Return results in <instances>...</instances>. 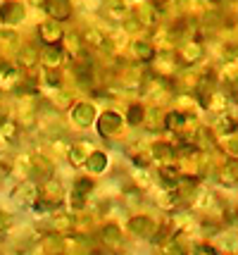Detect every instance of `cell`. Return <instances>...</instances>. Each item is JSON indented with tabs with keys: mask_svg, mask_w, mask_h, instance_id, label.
Segmentation results:
<instances>
[{
	"mask_svg": "<svg viewBox=\"0 0 238 255\" xmlns=\"http://www.w3.org/2000/svg\"><path fill=\"white\" fill-rule=\"evenodd\" d=\"M43 57H46L48 65H60V50L55 53V48H50V45H48V50L43 53Z\"/></svg>",
	"mask_w": 238,
	"mask_h": 255,
	"instance_id": "7c38bea8",
	"label": "cell"
},
{
	"mask_svg": "<svg viewBox=\"0 0 238 255\" xmlns=\"http://www.w3.org/2000/svg\"><path fill=\"white\" fill-rule=\"evenodd\" d=\"M119 129V117L114 115V112H105L100 120H98V131L102 133V136H110L112 131H117Z\"/></svg>",
	"mask_w": 238,
	"mask_h": 255,
	"instance_id": "277c9868",
	"label": "cell"
},
{
	"mask_svg": "<svg viewBox=\"0 0 238 255\" xmlns=\"http://www.w3.org/2000/svg\"><path fill=\"white\" fill-rule=\"evenodd\" d=\"M38 36H41V41L46 45H55L57 41H60L62 31H60L57 24H41V26H38Z\"/></svg>",
	"mask_w": 238,
	"mask_h": 255,
	"instance_id": "3957f363",
	"label": "cell"
},
{
	"mask_svg": "<svg viewBox=\"0 0 238 255\" xmlns=\"http://www.w3.org/2000/svg\"><path fill=\"white\" fill-rule=\"evenodd\" d=\"M74 122H79L81 127H88V124L93 122L91 105H77V108H74Z\"/></svg>",
	"mask_w": 238,
	"mask_h": 255,
	"instance_id": "5b68a950",
	"label": "cell"
},
{
	"mask_svg": "<svg viewBox=\"0 0 238 255\" xmlns=\"http://www.w3.org/2000/svg\"><path fill=\"white\" fill-rule=\"evenodd\" d=\"M102 236H105V241H107L110 246H117L119 241H122V236H119V229H117V227H107Z\"/></svg>",
	"mask_w": 238,
	"mask_h": 255,
	"instance_id": "30bf717a",
	"label": "cell"
},
{
	"mask_svg": "<svg viewBox=\"0 0 238 255\" xmlns=\"http://www.w3.org/2000/svg\"><path fill=\"white\" fill-rule=\"evenodd\" d=\"M136 53L141 55V60H153V50H150L148 45H143V43L136 45Z\"/></svg>",
	"mask_w": 238,
	"mask_h": 255,
	"instance_id": "4fadbf2b",
	"label": "cell"
},
{
	"mask_svg": "<svg viewBox=\"0 0 238 255\" xmlns=\"http://www.w3.org/2000/svg\"><path fill=\"white\" fill-rule=\"evenodd\" d=\"M46 10L53 19L60 22V19H67L69 14H72V5H69L67 0H46Z\"/></svg>",
	"mask_w": 238,
	"mask_h": 255,
	"instance_id": "6da1fadb",
	"label": "cell"
},
{
	"mask_svg": "<svg viewBox=\"0 0 238 255\" xmlns=\"http://www.w3.org/2000/svg\"><path fill=\"white\" fill-rule=\"evenodd\" d=\"M181 124H183L181 115H169V117H167V127H181Z\"/></svg>",
	"mask_w": 238,
	"mask_h": 255,
	"instance_id": "2e32d148",
	"label": "cell"
},
{
	"mask_svg": "<svg viewBox=\"0 0 238 255\" xmlns=\"http://www.w3.org/2000/svg\"><path fill=\"white\" fill-rule=\"evenodd\" d=\"M83 145L86 143H79V145H74V148L69 150V160H72V165H81V162H83V153H81V150H83Z\"/></svg>",
	"mask_w": 238,
	"mask_h": 255,
	"instance_id": "8fae6325",
	"label": "cell"
},
{
	"mask_svg": "<svg viewBox=\"0 0 238 255\" xmlns=\"http://www.w3.org/2000/svg\"><path fill=\"white\" fill-rule=\"evenodd\" d=\"M2 122H5V117H2V115H0V124H2Z\"/></svg>",
	"mask_w": 238,
	"mask_h": 255,
	"instance_id": "ac0fdd59",
	"label": "cell"
},
{
	"mask_svg": "<svg viewBox=\"0 0 238 255\" xmlns=\"http://www.w3.org/2000/svg\"><path fill=\"white\" fill-rule=\"evenodd\" d=\"M88 167H91L93 172H102V169L107 167V157L95 150V153H91V157H88Z\"/></svg>",
	"mask_w": 238,
	"mask_h": 255,
	"instance_id": "9c48e42d",
	"label": "cell"
},
{
	"mask_svg": "<svg viewBox=\"0 0 238 255\" xmlns=\"http://www.w3.org/2000/svg\"><path fill=\"white\" fill-rule=\"evenodd\" d=\"M141 115H143V110H141L138 105H136V108H131V110H129V122H131V124H138L141 120H143Z\"/></svg>",
	"mask_w": 238,
	"mask_h": 255,
	"instance_id": "5bb4252c",
	"label": "cell"
},
{
	"mask_svg": "<svg viewBox=\"0 0 238 255\" xmlns=\"http://www.w3.org/2000/svg\"><path fill=\"white\" fill-rule=\"evenodd\" d=\"M0 17H2V22H19L24 17V10L19 2H5V5H0Z\"/></svg>",
	"mask_w": 238,
	"mask_h": 255,
	"instance_id": "7a4b0ae2",
	"label": "cell"
},
{
	"mask_svg": "<svg viewBox=\"0 0 238 255\" xmlns=\"http://www.w3.org/2000/svg\"><path fill=\"white\" fill-rule=\"evenodd\" d=\"M183 55L186 57H193V62H195V57H200V45H186V50H183Z\"/></svg>",
	"mask_w": 238,
	"mask_h": 255,
	"instance_id": "9a60e30c",
	"label": "cell"
},
{
	"mask_svg": "<svg viewBox=\"0 0 238 255\" xmlns=\"http://www.w3.org/2000/svg\"><path fill=\"white\" fill-rule=\"evenodd\" d=\"M93 189V181L91 179H79L74 184V203H81V200L88 196V191Z\"/></svg>",
	"mask_w": 238,
	"mask_h": 255,
	"instance_id": "8992f818",
	"label": "cell"
},
{
	"mask_svg": "<svg viewBox=\"0 0 238 255\" xmlns=\"http://www.w3.org/2000/svg\"><path fill=\"white\" fill-rule=\"evenodd\" d=\"M131 229H134L136 234H141V236H148L155 227H153V222L146 220V217H136V220H131Z\"/></svg>",
	"mask_w": 238,
	"mask_h": 255,
	"instance_id": "ba28073f",
	"label": "cell"
},
{
	"mask_svg": "<svg viewBox=\"0 0 238 255\" xmlns=\"http://www.w3.org/2000/svg\"><path fill=\"white\" fill-rule=\"evenodd\" d=\"M195 253H215V248H210V246H198Z\"/></svg>",
	"mask_w": 238,
	"mask_h": 255,
	"instance_id": "e0dca14e",
	"label": "cell"
},
{
	"mask_svg": "<svg viewBox=\"0 0 238 255\" xmlns=\"http://www.w3.org/2000/svg\"><path fill=\"white\" fill-rule=\"evenodd\" d=\"M36 186L34 184H22V186H19V189H17V196H14V198L19 200V203H22V205H26V203H34L36 200Z\"/></svg>",
	"mask_w": 238,
	"mask_h": 255,
	"instance_id": "52a82bcc",
	"label": "cell"
}]
</instances>
